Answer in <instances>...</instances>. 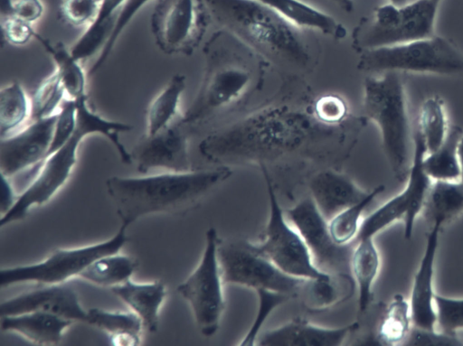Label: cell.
<instances>
[{"label": "cell", "instance_id": "1", "mask_svg": "<svg viewBox=\"0 0 463 346\" xmlns=\"http://www.w3.org/2000/svg\"><path fill=\"white\" fill-rule=\"evenodd\" d=\"M339 126L321 124L311 110L273 104L208 135L199 151L209 162L228 167L256 164L263 169L290 162L337 159L345 152Z\"/></svg>", "mask_w": 463, "mask_h": 346}, {"label": "cell", "instance_id": "2", "mask_svg": "<svg viewBox=\"0 0 463 346\" xmlns=\"http://www.w3.org/2000/svg\"><path fill=\"white\" fill-rule=\"evenodd\" d=\"M232 173L230 167L218 165L141 177L114 175L106 180V188L121 224L128 227L150 214H187L199 207Z\"/></svg>", "mask_w": 463, "mask_h": 346}, {"label": "cell", "instance_id": "3", "mask_svg": "<svg viewBox=\"0 0 463 346\" xmlns=\"http://www.w3.org/2000/svg\"><path fill=\"white\" fill-rule=\"evenodd\" d=\"M208 20L277 65L304 70L311 55L300 28L256 0H200Z\"/></svg>", "mask_w": 463, "mask_h": 346}, {"label": "cell", "instance_id": "4", "mask_svg": "<svg viewBox=\"0 0 463 346\" xmlns=\"http://www.w3.org/2000/svg\"><path fill=\"white\" fill-rule=\"evenodd\" d=\"M363 117L376 124L391 171L406 181L412 160L413 133L402 72L367 76L364 82Z\"/></svg>", "mask_w": 463, "mask_h": 346}, {"label": "cell", "instance_id": "5", "mask_svg": "<svg viewBox=\"0 0 463 346\" xmlns=\"http://www.w3.org/2000/svg\"><path fill=\"white\" fill-rule=\"evenodd\" d=\"M357 68L365 72H413L463 76V51L451 40L434 34L402 44L360 52Z\"/></svg>", "mask_w": 463, "mask_h": 346}, {"label": "cell", "instance_id": "6", "mask_svg": "<svg viewBox=\"0 0 463 346\" xmlns=\"http://www.w3.org/2000/svg\"><path fill=\"white\" fill-rule=\"evenodd\" d=\"M439 2L415 0L402 6L391 3L378 6L355 26L354 47L362 52L433 36Z\"/></svg>", "mask_w": 463, "mask_h": 346}, {"label": "cell", "instance_id": "7", "mask_svg": "<svg viewBox=\"0 0 463 346\" xmlns=\"http://www.w3.org/2000/svg\"><path fill=\"white\" fill-rule=\"evenodd\" d=\"M218 257L224 284L303 300L310 279L292 276L258 253L247 239L220 238Z\"/></svg>", "mask_w": 463, "mask_h": 346}, {"label": "cell", "instance_id": "8", "mask_svg": "<svg viewBox=\"0 0 463 346\" xmlns=\"http://www.w3.org/2000/svg\"><path fill=\"white\" fill-rule=\"evenodd\" d=\"M255 84L256 74L245 61L224 59L209 44L203 82L181 121L186 126L201 122L240 101Z\"/></svg>", "mask_w": 463, "mask_h": 346}, {"label": "cell", "instance_id": "9", "mask_svg": "<svg viewBox=\"0 0 463 346\" xmlns=\"http://www.w3.org/2000/svg\"><path fill=\"white\" fill-rule=\"evenodd\" d=\"M267 186L269 217L262 238L251 242L255 250L283 272L305 279H328L333 274L321 271L296 228L288 220L269 175L262 171Z\"/></svg>", "mask_w": 463, "mask_h": 346}, {"label": "cell", "instance_id": "10", "mask_svg": "<svg viewBox=\"0 0 463 346\" xmlns=\"http://www.w3.org/2000/svg\"><path fill=\"white\" fill-rule=\"evenodd\" d=\"M220 237L215 228L205 232L202 257L191 275L177 286L189 304L199 332L212 337L219 331L225 310L224 281L218 257Z\"/></svg>", "mask_w": 463, "mask_h": 346}, {"label": "cell", "instance_id": "11", "mask_svg": "<svg viewBox=\"0 0 463 346\" xmlns=\"http://www.w3.org/2000/svg\"><path fill=\"white\" fill-rule=\"evenodd\" d=\"M127 228L121 224L112 238L102 242L76 248H58L41 262L2 268L0 286L6 287L24 282L60 284L79 276L97 258L118 253L128 241Z\"/></svg>", "mask_w": 463, "mask_h": 346}, {"label": "cell", "instance_id": "12", "mask_svg": "<svg viewBox=\"0 0 463 346\" xmlns=\"http://www.w3.org/2000/svg\"><path fill=\"white\" fill-rule=\"evenodd\" d=\"M426 147L420 134L414 130L413 153L405 188L364 218L356 239L373 238L398 220H403V237L411 239L415 220L422 211L432 180L423 169Z\"/></svg>", "mask_w": 463, "mask_h": 346}, {"label": "cell", "instance_id": "13", "mask_svg": "<svg viewBox=\"0 0 463 346\" xmlns=\"http://www.w3.org/2000/svg\"><path fill=\"white\" fill-rule=\"evenodd\" d=\"M89 135L77 124L71 139L33 171L35 176L31 183L18 195L10 210L1 216V228L24 219L32 207L43 205L52 198L69 179L77 162L79 146Z\"/></svg>", "mask_w": 463, "mask_h": 346}, {"label": "cell", "instance_id": "14", "mask_svg": "<svg viewBox=\"0 0 463 346\" xmlns=\"http://www.w3.org/2000/svg\"><path fill=\"white\" fill-rule=\"evenodd\" d=\"M208 21L200 0H157L151 30L166 54H189L199 42Z\"/></svg>", "mask_w": 463, "mask_h": 346}, {"label": "cell", "instance_id": "15", "mask_svg": "<svg viewBox=\"0 0 463 346\" xmlns=\"http://www.w3.org/2000/svg\"><path fill=\"white\" fill-rule=\"evenodd\" d=\"M285 210L288 220L299 232L316 266L327 274H351L353 244H337L331 237L328 220L319 211L310 196Z\"/></svg>", "mask_w": 463, "mask_h": 346}, {"label": "cell", "instance_id": "16", "mask_svg": "<svg viewBox=\"0 0 463 346\" xmlns=\"http://www.w3.org/2000/svg\"><path fill=\"white\" fill-rule=\"evenodd\" d=\"M182 116L155 135H145L130 152L137 172L146 173L154 170L165 172L191 171L188 139Z\"/></svg>", "mask_w": 463, "mask_h": 346}, {"label": "cell", "instance_id": "17", "mask_svg": "<svg viewBox=\"0 0 463 346\" xmlns=\"http://www.w3.org/2000/svg\"><path fill=\"white\" fill-rule=\"evenodd\" d=\"M57 113L32 120L26 126L0 138V172L11 178L25 169H36L45 159L52 138Z\"/></svg>", "mask_w": 463, "mask_h": 346}, {"label": "cell", "instance_id": "18", "mask_svg": "<svg viewBox=\"0 0 463 346\" xmlns=\"http://www.w3.org/2000/svg\"><path fill=\"white\" fill-rule=\"evenodd\" d=\"M33 311L54 313L88 323V313L83 309L74 287L69 283L43 286L9 298L0 304V315H14Z\"/></svg>", "mask_w": 463, "mask_h": 346}, {"label": "cell", "instance_id": "19", "mask_svg": "<svg viewBox=\"0 0 463 346\" xmlns=\"http://www.w3.org/2000/svg\"><path fill=\"white\" fill-rule=\"evenodd\" d=\"M359 323L326 327L315 324L302 317L265 331L259 335L256 344L260 346H339L356 330Z\"/></svg>", "mask_w": 463, "mask_h": 346}, {"label": "cell", "instance_id": "20", "mask_svg": "<svg viewBox=\"0 0 463 346\" xmlns=\"http://www.w3.org/2000/svg\"><path fill=\"white\" fill-rule=\"evenodd\" d=\"M441 229L438 225L430 227L409 301L413 326L427 330L436 329L434 274Z\"/></svg>", "mask_w": 463, "mask_h": 346}, {"label": "cell", "instance_id": "21", "mask_svg": "<svg viewBox=\"0 0 463 346\" xmlns=\"http://www.w3.org/2000/svg\"><path fill=\"white\" fill-rule=\"evenodd\" d=\"M307 187L310 197L327 220L346 207L362 201L370 192L360 187L348 174L333 167L313 173Z\"/></svg>", "mask_w": 463, "mask_h": 346}, {"label": "cell", "instance_id": "22", "mask_svg": "<svg viewBox=\"0 0 463 346\" xmlns=\"http://www.w3.org/2000/svg\"><path fill=\"white\" fill-rule=\"evenodd\" d=\"M72 323L54 313L33 311L1 316L0 327L3 331L16 332L35 344L54 345L61 341L64 331Z\"/></svg>", "mask_w": 463, "mask_h": 346}, {"label": "cell", "instance_id": "23", "mask_svg": "<svg viewBox=\"0 0 463 346\" xmlns=\"http://www.w3.org/2000/svg\"><path fill=\"white\" fill-rule=\"evenodd\" d=\"M111 291L141 318L149 332L157 331L159 311L166 295L163 281L135 283L129 279L111 287Z\"/></svg>", "mask_w": 463, "mask_h": 346}, {"label": "cell", "instance_id": "24", "mask_svg": "<svg viewBox=\"0 0 463 346\" xmlns=\"http://www.w3.org/2000/svg\"><path fill=\"white\" fill-rule=\"evenodd\" d=\"M300 29L318 31L335 40L345 38L346 28L330 14L302 0H256Z\"/></svg>", "mask_w": 463, "mask_h": 346}, {"label": "cell", "instance_id": "25", "mask_svg": "<svg viewBox=\"0 0 463 346\" xmlns=\"http://www.w3.org/2000/svg\"><path fill=\"white\" fill-rule=\"evenodd\" d=\"M381 267V257L373 238L355 240L350 272L358 292V315H363L373 299V285Z\"/></svg>", "mask_w": 463, "mask_h": 346}, {"label": "cell", "instance_id": "26", "mask_svg": "<svg viewBox=\"0 0 463 346\" xmlns=\"http://www.w3.org/2000/svg\"><path fill=\"white\" fill-rule=\"evenodd\" d=\"M422 214L430 227L445 224L463 213V182L459 181H432Z\"/></svg>", "mask_w": 463, "mask_h": 346}, {"label": "cell", "instance_id": "27", "mask_svg": "<svg viewBox=\"0 0 463 346\" xmlns=\"http://www.w3.org/2000/svg\"><path fill=\"white\" fill-rule=\"evenodd\" d=\"M126 2L100 0L96 19L70 48L74 58L81 61L99 52L110 34L118 13Z\"/></svg>", "mask_w": 463, "mask_h": 346}, {"label": "cell", "instance_id": "28", "mask_svg": "<svg viewBox=\"0 0 463 346\" xmlns=\"http://www.w3.org/2000/svg\"><path fill=\"white\" fill-rule=\"evenodd\" d=\"M185 77L176 73L150 102L146 117V134L152 136L165 128L181 116L178 108L185 89Z\"/></svg>", "mask_w": 463, "mask_h": 346}, {"label": "cell", "instance_id": "29", "mask_svg": "<svg viewBox=\"0 0 463 346\" xmlns=\"http://www.w3.org/2000/svg\"><path fill=\"white\" fill-rule=\"evenodd\" d=\"M34 38L41 43L52 57L55 70L61 77L67 98L78 99L87 96V77L80 65V61L74 58L70 48L61 42L52 43L49 39L39 33Z\"/></svg>", "mask_w": 463, "mask_h": 346}, {"label": "cell", "instance_id": "30", "mask_svg": "<svg viewBox=\"0 0 463 346\" xmlns=\"http://www.w3.org/2000/svg\"><path fill=\"white\" fill-rule=\"evenodd\" d=\"M462 136V128L451 126L442 145L437 150L425 154L422 161L423 169L432 181L460 180L458 145Z\"/></svg>", "mask_w": 463, "mask_h": 346}, {"label": "cell", "instance_id": "31", "mask_svg": "<svg viewBox=\"0 0 463 346\" xmlns=\"http://www.w3.org/2000/svg\"><path fill=\"white\" fill-rule=\"evenodd\" d=\"M449 117L444 99L439 95L426 98L420 105L417 130L426 147V154L437 150L449 131Z\"/></svg>", "mask_w": 463, "mask_h": 346}, {"label": "cell", "instance_id": "32", "mask_svg": "<svg viewBox=\"0 0 463 346\" xmlns=\"http://www.w3.org/2000/svg\"><path fill=\"white\" fill-rule=\"evenodd\" d=\"M77 123L85 127L90 135L99 134L109 139L117 149L121 161L132 164L130 153L119 140L121 133L130 132L129 124L107 119L93 110L88 102V97L75 99Z\"/></svg>", "mask_w": 463, "mask_h": 346}, {"label": "cell", "instance_id": "33", "mask_svg": "<svg viewBox=\"0 0 463 346\" xmlns=\"http://www.w3.org/2000/svg\"><path fill=\"white\" fill-rule=\"evenodd\" d=\"M137 267L135 258L118 253L102 256L91 262L79 277L110 288L129 280Z\"/></svg>", "mask_w": 463, "mask_h": 346}, {"label": "cell", "instance_id": "34", "mask_svg": "<svg viewBox=\"0 0 463 346\" xmlns=\"http://www.w3.org/2000/svg\"><path fill=\"white\" fill-rule=\"evenodd\" d=\"M412 325L410 303L397 294L383 310L373 339L383 345L404 342Z\"/></svg>", "mask_w": 463, "mask_h": 346}, {"label": "cell", "instance_id": "35", "mask_svg": "<svg viewBox=\"0 0 463 346\" xmlns=\"http://www.w3.org/2000/svg\"><path fill=\"white\" fill-rule=\"evenodd\" d=\"M31 117V100L18 81H12L0 89V137L20 129Z\"/></svg>", "mask_w": 463, "mask_h": 346}, {"label": "cell", "instance_id": "36", "mask_svg": "<svg viewBox=\"0 0 463 346\" xmlns=\"http://www.w3.org/2000/svg\"><path fill=\"white\" fill-rule=\"evenodd\" d=\"M384 190V185L374 187L364 199L346 207L328 220L330 235L337 244L348 245L355 242L364 210Z\"/></svg>", "mask_w": 463, "mask_h": 346}, {"label": "cell", "instance_id": "37", "mask_svg": "<svg viewBox=\"0 0 463 346\" xmlns=\"http://www.w3.org/2000/svg\"><path fill=\"white\" fill-rule=\"evenodd\" d=\"M66 96L61 77L54 70L38 86L31 99V119H41L56 114Z\"/></svg>", "mask_w": 463, "mask_h": 346}, {"label": "cell", "instance_id": "38", "mask_svg": "<svg viewBox=\"0 0 463 346\" xmlns=\"http://www.w3.org/2000/svg\"><path fill=\"white\" fill-rule=\"evenodd\" d=\"M88 313V323L96 326L109 335L133 332L141 334L143 322L133 311H107L90 308Z\"/></svg>", "mask_w": 463, "mask_h": 346}, {"label": "cell", "instance_id": "39", "mask_svg": "<svg viewBox=\"0 0 463 346\" xmlns=\"http://www.w3.org/2000/svg\"><path fill=\"white\" fill-rule=\"evenodd\" d=\"M151 0H127L115 19L112 30L105 44L99 51L97 60L92 64L89 74L94 75L109 59L121 33L133 20L135 15Z\"/></svg>", "mask_w": 463, "mask_h": 346}, {"label": "cell", "instance_id": "40", "mask_svg": "<svg viewBox=\"0 0 463 346\" xmlns=\"http://www.w3.org/2000/svg\"><path fill=\"white\" fill-rule=\"evenodd\" d=\"M434 304L439 331L459 336L458 332H463V298L448 297L436 293Z\"/></svg>", "mask_w": 463, "mask_h": 346}, {"label": "cell", "instance_id": "41", "mask_svg": "<svg viewBox=\"0 0 463 346\" xmlns=\"http://www.w3.org/2000/svg\"><path fill=\"white\" fill-rule=\"evenodd\" d=\"M256 295L258 296L257 313L249 331L239 342L241 346L255 345L262 325L270 313L279 306L291 300L285 295L268 291L257 292Z\"/></svg>", "mask_w": 463, "mask_h": 346}, {"label": "cell", "instance_id": "42", "mask_svg": "<svg viewBox=\"0 0 463 346\" xmlns=\"http://www.w3.org/2000/svg\"><path fill=\"white\" fill-rule=\"evenodd\" d=\"M311 112L321 124L328 126H339L348 117L349 107L342 96L324 94L314 101Z\"/></svg>", "mask_w": 463, "mask_h": 346}, {"label": "cell", "instance_id": "43", "mask_svg": "<svg viewBox=\"0 0 463 346\" xmlns=\"http://www.w3.org/2000/svg\"><path fill=\"white\" fill-rule=\"evenodd\" d=\"M76 126L75 100L66 98L57 112L52 138L45 159L71 139L75 132Z\"/></svg>", "mask_w": 463, "mask_h": 346}, {"label": "cell", "instance_id": "44", "mask_svg": "<svg viewBox=\"0 0 463 346\" xmlns=\"http://www.w3.org/2000/svg\"><path fill=\"white\" fill-rule=\"evenodd\" d=\"M100 0H61L59 14L66 23L74 26H89L96 19Z\"/></svg>", "mask_w": 463, "mask_h": 346}, {"label": "cell", "instance_id": "45", "mask_svg": "<svg viewBox=\"0 0 463 346\" xmlns=\"http://www.w3.org/2000/svg\"><path fill=\"white\" fill-rule=\"evenodd\" d=\"M403 344L412 346H461L463 341L459 336L436 331V329L427 330L412 325Z\"/></svg>", "mask_w": 463, "mask_h": 346}, {"label": "cell", "instance_id": "46", "mask_svg": "<svg viewBox=\"0 0 463 346\" xmlns=\"http://www.w3.org/2000/svg\"><path fill=\"white\" fill-rule=\"evenodd\" d=\"M1 25L4 38L14 46L26 44L36 33L31 23L12 14H2Z\"/></svg>", "mask_w": 463, "mask_h": 346}, {"label": "cell", "instance_id": "47", "mask_svg": "<svg viewBox=\"0 0 463 346\" xmlns=\"http://www.w3.org/2000/svg\"><path fill=\"white\" fill-rule=\"evenodd\" d=\"M43 11L44 6L41 0H12L3 5L2 14H12L32 24L43 15Z\"/></svg>", "mask_w": 463, "mask_h": 346}, {"label": "cell", "instance_id": "48", "mask_svg": "<svg viewBox=\"0 0 463 346\" xmlns=\"http://www.w3.org/2000/svg\"><path fill=\"white\" fill-rule=\"evenodd\" d=\"M10 178L2 176L3 187L1 197V216L5 214L14 205L18 195H15L14 189L9 182Z\"/></svg>", "mask_w": 463, "mask_h": 346}, {"label": "cell", "instance_id": "49", "mask_svg": "<svg viewBox=\"0 0 463 346\" xmlns=\"http://www.w3.org/2000/svg\"><path fill=\"white\" fill-rule=\"evenodd\" d=\"M112 345L116 346H137L141 343V334L125 332L109 335Z\"/></svg>", "mask_w": 463, "mask_h": 346}, {"label": "cell", "instance_id": "50", "mask_svg": "<svg viewBox=\"0 0 463 346\" xmlns=\"http://www.w3.org/2000/svg\"><path fill=\"white\" fill-rule=\"evenodd\" d=\"M341 10L350 13L354 10L353 0H331Z\"/></svg>", "mask_w": 463, "mask_h": 346}, {"label": "cell", "instance_id": "51", "mask_svg": "<svg viewBox=\"0 0 463 346\" xmlns=\"http://www.w3.org/2000/svg\"><path fill=\"white\" fill-rule=\"evenodd\" d=\"M458 155H459V161H460V165H461L460 181L463 182V136H462L459 145H458Z\"/></svg>", "mask_w": 463, "mask_h": 346}, {"label": "cell", "instance_id": "52", "mask_svg": "<svg viewBox=\"0 0 463 346\" xmlns=\"http://www.w3.org/2000/svg\"><path fill=\"white\" fill-rule=\"evenodd\" d=\"M413 1H415V0H389V2L391 4L398 5V6L405 5L410 4V3L413 2Z\"/></svg>", "mask_w": 463, "mask_h": 346}, {"label": "cell", "instance_id": "53", "mask_svg": "<svg viewBox=\"0 0 463 346\" xmlns=\"http://www.w3.org/2000/svg\"><path fill=\"white\" fill-rule=\"evenodd\" d=\"M439 1H440V0H439Z\"/></svg>", "mask_w": 463, "mask_h": 346}]
</instances>
